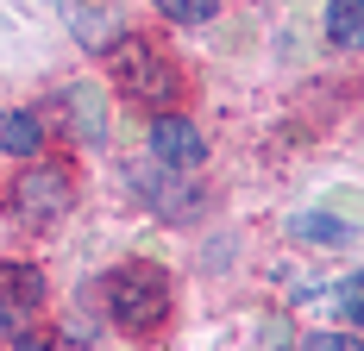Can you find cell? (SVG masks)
<instances>
[{
  "label": "cell",
  "mask_w": 364,
  "mask_h": 351,
  "mask_svg": "<svg viewBox=\"0 0 364 351\" xmlns=\"http://www.w3.org/2000/svg\"><path fill=\"white\" fill-rule=\"evenodd\" d=\"M170 308V282L157 264H119L107 276V314L126 326V333H151Z\"/></svg>",
  "instance_id": "6da1fadb"
},
{
  "label": "cell",
  "mask_w": 364,
  "mask_h": 351,
  "mask_svg": "<svg viewBox=\"0 0 364 351\" xmlns=\"http://www.w3.org/2000/svg\"><path fill=\"white\" fill-rule=\"evenodd\" d=\"M38 301H44V276L32 264H0V333L6 339H19V326L38 314Z\"/></svg>",
  "instance_id": "277c9868"
},
{
  "label": "cell",
  "mask_w": 364,
  "mask_h": 351,
  "mask_svg": "<svg viewBox=\"0 0 364 351\" xmlns=\"http://www.w3.org/2000/svg\"><path fill=\"white\" fill-rule=\"evenodd\" d=\"M13 351H50V345H38V339H19V345H13Z\"/></svg>",
  "instance_id": "7c38bea8"
},
{
  "label": "cell",
  "mask_w": 364,
  "mask_h": 351,
  "mask_svg": "<svg viewBox=\"0 0 364 351\" xmlns=\"http://www.w3.org/2000/svg\"><path fill=\"white\" fill-rule=\"evenodd\" d=\"M107 70H113V82H119L132 101H145V107H170V101H176V70H170V57H157V50H151L145 38L113 44Z\"/></svg>",
  "instance_id": "3957f363"
},
{
  "label": "cell",
  "mask_w": 364,
  "mask_h": 351,
  "mask_svg": "<svg viewBox=\"0 0 364 351\" xmlns=\"http://www.w3.org/2000/svg\"><path fill=\"white\" fill-rule=\"evenodd\" d=\"M327 38L346 50H364V0H333L327 6Z\"/></svg>",
  "instance_id": "52a82bcc"
},
{
  "label": "cell",
  "mask_w": 364,
  "mask_h": 351,
  "mask_svg": "<svg viewBox=\"0 0 364 351\" xmlns=\"http://www.w3.org/2000/svg\"><path fill=\"white\" fill-rule=\"evenodd\" d=\"M333 308H339V314L352 320V326H364V276H346V282H339Z\"/></svg>",
  "instance_id": "30bf717a"
},
{
  "label": "cell",
  "mask_w": 364,
  "mask_h": 351,
  "mask_svg": "<svg viewBox=\"0 0 364 351\" xmlns=\"http://www.w3.org/2000/svg\"><path fill=\"white\" fill-rule=\"evenodd\" d=\"M289 232H295V239H308V245H327V251L352 245V226H346V220H333V213H295Z\"/></svg>",
  "instance_id": "8992f818"
},
{
  "label": "cell",
  "mask_w": 364,
  "mask_h": 351,
  "mask_svg": "<svg viewBox=\"0 0 364 351\" xmlns=\"http://www.w3.org/2000/svg\"><path fill=\"white\" fill-rule=\"evenodd\" d=\"M301 351H364V339H352V333H314Z\"/></svg>",
  "instance_id": "8fae6325"
},
{
  "label": "cell",
  "mask_w": 364,
  "mask_h": 351,
  "mask_svg": "<svg viewBox=\"0 0 364 351\" xmlns=\"http://www.w3.org/2000/svg\"><path fill=\"white\" fill-rule=\"evenodd\" d=\"M157 13L176 19V26H208V19L220 13V0H157Z\"/></svg>",
  "instance_id": "9c48e42d"
},
{
  "label": "cell",
  "mask_w": 364,
  "mask_h": 351,
  "mask_svg": "<svg viewBox=\"0 0 364 351\" xmlns=\"http://www.w3.org/2000/svg\"><path fill=\"white\" fill-rule=\"evenodd\" d=\"M38 144H44L38 113H0V151H13V157H32Z\"/></svg>",
  "instance_id": "ba28073f"
},
{
  "label": "cell",
  "mask_w": 364,
  "mask_h": 351,
  "mask_svg": "<svg viewBox=\"0 0 364 351\" xmlns=\"http://www.w3.org/2000/svg\"><path fill=\"white\" fill-rule=\"evenodd\" d=\"M151 157L170 163V170H201L208 139H201V126H188L182 113H164V119H151Z\"/></svg>",
  "instance_id": "5b68a950"
},
{
  "label": "cell",
  "mask_w": 364,
  "mask_h": 351,
  "mask_svg": "<svg viewBox=\"0 0 364 351\" xmlns=\"http://www.w3.org/2000/svg\"><path fill=\"white\" fill-rule=\"evenodd\" d=\"M70 201H75V182L63 163H32L26 176H13V220L32 226V232L57 226L70 213Z\"/></svg>",
  "instance_id": "7a4b0ae2"
}]
</instances>
